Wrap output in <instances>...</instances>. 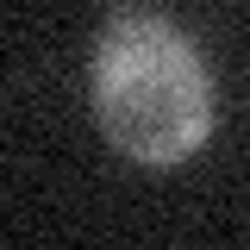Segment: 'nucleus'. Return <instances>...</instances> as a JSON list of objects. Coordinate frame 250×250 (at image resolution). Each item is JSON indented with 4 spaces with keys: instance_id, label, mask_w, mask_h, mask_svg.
Returning a JSON list of instances; mask_svg holds the SVG:
<instances>
[{
    "instance_id": "obj_1",
    "label": "nucleus",
    "mask_w": 250,
    "mask_h": 250,
    "mask_svg": "<svg viewBox=\"0 0 250 250\" xmlns=\"http://www.w3.org/2000/svg\"><path fill=\"white\" fill-rule=\"evenodd\" d=\"M94 106L106 138L138 163H182L200 150L213 119V88L175 25L131 19L113 25L94 57Z\"/></svg>"
}]
</instances>
